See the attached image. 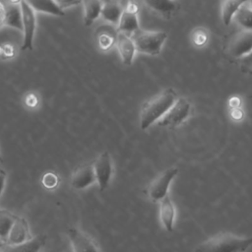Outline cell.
Listing matches in <instances>:
<instances>
[{
	"label": "cell",
	"instance_id": "29",
	"mask_svg": "<svg viewBox=\"0 0 252 252\" xmlns=\"http://www.w3.org/2000/svg\"><path fill=\"white\" fill-rule=\"evenodd\" d=\"M239 61H240V63H241L246 69L252 70V52H251L249 55H247L246 57L239 59Z\"/></svg>",
	"mask_w": 252,
	"mask_h": 252
},
{
	"label": "cell",
	"instance_id": "37",
	"mask_svg": "<svg viewBox=\"0 0 252 252\" xmlns=\"http://www.w3.org/2000/svg\"><path fill=\"white\" fill-rule=\"evenodd\" d=\"M0 162H3V158H1V155H0Z\"/></svg>",
	"mask_w": 252,
	"mask_h": 252
},
{
	"label": "cell",
	"instance_id": "21",
	"mask_svg": "<svg viewBox=\"0 0 252 252\" xmlns=\"http://www.w3.org/2000/svg\"><path fill=\"white\" fill-rule=\"evenodd\" d=\"M233 20L244 30L252 32V9L248 2H244L234 15Z\"/></svg>",
	"mask_w": 252,
	"mask_h": 252
},
{
	"label": "cell",
	"instance_id": "36",
	"mask_svg": "<svg viewBox=\"0 0 252 252\" xmlns=\"http://www.w3.org/2000/svg\"><path fill=\"white\" fill-rule=\"evenodd\" d=\"M248 5H249V7L252 9V1H248Z\"/></svg>",
	"mask_w": 252,
	"mask_h": 252
},
{
	"label": "cell",
	"instance_id": "35",
	"mask_svg": "<svg viewBox=\"0 0 252 252\" xmlns=\"http://www.w3.org/2000/svg\"><path fill=\"white\" fill-rule=\"evenodd\" d=\"M5 245H6V243H5V242H3V241H1V240H0V249H2V248H3V247H4V246H5Z\"/></svg>",
	"mask_w": 252,
	"mask_h": 252
},
{
	"label": "cell",
	"instance_id": "25",
	"mask_svg": "<svg viewBox=\"0 0 252 252\" xmlns=\"http://www.w3.org/2000/svg\"><path fill=\"white\" fill-rule=\"evenodd\" d=\"M41 182H42L43 186L46 189H54L58 185L59 179H58V176L55 173H53V172H46L42 176Z\"/></svg>",
	"mask_w": 252,
	"mask_h": 252
},
{
	"label": "cell",
	"instance_id": "38",
	"mask_svg": "<svg viewBox=\"0 0 252 252\" xmlns=\"http://www.w3.org/2000/svg\"><path fill=\"white\" fill-rule=\"evenodd\" d=\"M40 252H41V251H40Z\"/></svg>",
	"mask_w": 252,
	"mask_h": 252
},
{
	"label": "cell",
	"instance_id": "31",
	"mask_svg": "<svg viewBox=\"0 0 252 252\" xmlns=\"http://www.w3.org/2000/svg\"><path fill=\"white\" fill-rule=\"evenodd\" d=\"M6 176H7L6 171L3 170L2 168H0V196H1L2 191H3V189H4V186H5Z\"/></svg>",
	"mask_w": 252,
	"mask_h": 252
},
{
	"label": "cell",
	"instance_id": "28",
	"mask_svg": "<svg viewBox=\"0 0 252 252\" xmlns=\"http://www.w3.org/2000/svg\"><path fill=\"white\" fill-rule=\"evenodd\" d=\"M26 104L29 106V107H35L38 103V99H37V96L34 94H29L27 96H26Z\"/></svg>",
	"mask_w": 252,
	"mask_h": 252
},
{
	"label": "cell",
	"instance_id": "2",
	"mask_svg": "<svg viewBox=\"0 0 252 252\" xmlns=\"http://www.w3.org/2000/svg\"><path fill=\"white\" fill-rule=\"evenodd\" d=\"M251 245L252 237L222 232L198 245L195 252H245Z\"/></svg>",
	"mask_w": 252,
	"mask_h": 252
},
{
	"label": "cell",
	"instance_id": "26",
	"mask_svg": "<svg viewBox=\"0 0 252 252\" xmlns=\"http://www.w3.org/2000/svg\"><path fill=\"white\" fill-rule=\"evenodd\" d=\"M193 40H194V42H195L196 45H203V44L206 42V40H207L206 32H203V31H197V32L194 33Z\"/></svg>",
	"mask_w": 252,
	"mask_h": 252
},
{
	"label": "cell",
	"instance_id": "8",
	"mask_svg": "<svg viewBox=\"0 0 252 252\" xmlns=\"http://www.w3.org/2000/svg\"><path fill=\"white\" fill-rule=\"evenodd\" d=\"M138 6L135 2H128L120 18L117 32L126 33L132 36L140 31L138 21Z\"/></svg>",
	"mask_w": 252,
	"mask_h": 252
},
{
	"label": "cell",
	"instance_id": "22",
	"mask_svg": "<svg viewBox=\"0 0 252 252\" xmlns=\"http://www.w3.org/2000/svg\"><path fill=\"white\" fill-rule=\"evenodd\" d=\"M28 3L34 12H43L55 16H64L65 14L56 1H28Z\"/></svg>",
	"mask_w": 252,
	"mask_h": 252
},
{
	"label": "cell",
	"instance_id": "15",
	"mask_svg": "<svg viewBox=\"0 0 252 252\" xmlns=\"http://www.w3.org/2000/svg\"><path fill=\"white\" fill-rule=\"evenodd\" d=\"M46 241L45 235H37L27 242L17 245H5L0 252H40Z\"/></svg>",
	"mask_w": 252,
	"mask_h": 252
},
{
	"label": "cell",
	"instance_id": "30",
	"mask_svg": "<svg viewBox=\"0 0 252 252\" xmlns=\"http://www.w3.org/2000/svg\"><path fill=\"white\" fill-rule=\"evenodd\" d=\"M57 4L60 6V8L63 10L65 8H69L71 6H76L82 2L80 1H66V0H62V1H56Z\"/></svg>",
	"mask_w": 252,
	"mask_h": 252
},
{
	"label": "cell",
	"instance_id": "23",
	"mask_svg": "<svg viewBox=\"0 0 252 252\" xmlns=\"http://www.w3.org/2000/svg\"><path fill=\"white\" fill-rule=\"evenodd\" d=\"M14 214L6 210H0V240L7 243L11 228L16 220Z\"/></svg>",
	"mask_w": 252,
	"mask_h": 252
},
{
	"label": "cell",
	"instance_id": "13",
	"mask_svg": "<svg viewBox=\"0 0 252 252\" xmlns=\"http://www.w3.org/2000/svg\"><path fill=\"white\" fill-rule=\"evenodd\" d=\"M5 21L4 25L18 29L23 32V13L21 1H10L4 3Z\"/></svg>",
	"mask_w": 252,
	"mask_h": 252
},
{
	"label": "cell",
	"instance_id": "16",
	"mask_svg": "<svg viewBox=\"0 0 252 252\" xmlns=\"http://www.w3.org/2000/svg\"><path fill=\"white\" fill-rule=\"evenodd\" d=\"M159 217L163 227L171 232L173 230L174 220H175V208L170 199L167 195L160 201L159 206Z\"/></svg>",
	"mask_w": 252,
	"mask_h": 252
},
{
	"label": "cell",
	"instance_id": "6",
	"mask_svg": "<svg viewBox=\"0 0 252 252\" xmlns=\"http://www.w3.org/2000/svg\"><path fill=\"white\" fill-rule=\"evenodd\" d=\"M227 52L231 57L241 59L252 52V32L239 31L228 41Z\"/></svg>",
	"mask_w": 252,
	"mask_h": 252
},
{
	"label": "cell",
	"instance_id": "10",
	"mask_svg": "<svg viewBox=\"0 0 252 252\" xmlns=\"http://www.w3.org/2000/svg\"><path fill=\"white\" fill-rule=\"evenodd\" d=\"M68 237L71 241L73 252H99L93 239L77 228H69Z\"/></svg>",
	"mask_w": 252,
	"mask_h": 252
},
{
	"label": "cell",
	"instance_id": "11",
	"mask_svg": "<svg viewBox=\"0 0 252 252\" xmlns=\"http://www.w3.org/2000/svg\"><path fill=\"white\" fill-rule=\"evenodd\" d=\"M94 181H96L94 169V162L86 163L80 166L72 175L71 185L73 188L81 190L85 189L88 186L92 185Z\"/></svg>",
	"mask_w": 252,
	"mask_h": 252
},
{
	"label": "cell",
	"instance_id": "14",
	"mask_svg": "<svg viewBox=\"0 0 252 252\" xmlns=\"http://www.w3.org/2000/svg\"><path fill=\"white\" fill-rule=\"evenodd\" d=\"M116 45L123 63L125 65H131L136 51L132 37L126 33L118 32L116 37Z\"/></svg>",
	"mask_w": 252,
	"mask_h": 252
},
{
	"label": "cell",
	"instance_id": "17",
	"mask_svg": "<svg viewBox=\"0 0 252 252\" xmlns=\"http://www.w3.org/2000/svg\"><path fill=\"white\" fill-rule=\"evenodd\" d=\"M123 11H124V8L121 6V4L119 2L107 1L102 4L100 16L105 21L118 26Z\"/></svg>",
	"mask_w": 252,
	"mask_h": 252
},
{
	"label": "cell",
	"instance_id": "18",
	"mask_svg": "<svg viewBox=\"0 0 252 252\" xmlns=\"http://www.w3.org/2000/svg\"><path fill=\"white\" fill-rule=\"evenodd\" d=\"M145 4L155 12L162 15L163 17H170L179 8V4L175 1L167 0H148Z\"/></svg>",
	"mask_w": 252,
	"mask_h": 252
},
{
	"label": "cell",
	"instance_id": "5",
	"mask_svg": "<svg viewBox=\"0 0 252 252\" xmlns=\"http://www.w3.org/2000/svg\"><path fill=\"white\" fill-rule=\"evenodd\" d=\"M191 105L190 102L184 98L179 97L175 100L171 108L166 112V114L158 122L159 126L174 127L181 124L190 114Z\"/></svg>",
	"mask_w": 252,
	"mask_h": 252
},
{
	"label": "cell",
	"instance_id": "12",
	"mask_svg": "<svg viewBox=\"0 0 252 252\" xmlns=\"http://www.w3.org/2000/svg\"><path fill=\"white\" fill-rule=\"evenodd\" d=\"M32 239L29 229V224L24 218L16 217L14 224L11 228L7 239V245H17Z\"/></svg>",
	"mask_w": 252,
	"mask_h": 252
},
{
	"label": "cell",
	"instance_id": "4",
	"mask_svg": "<svg viewBox=\"0 0 252 252\" xmlns=\"http://www.w3.org/2000/svg\"><path fill=\"white\" fill-rule=\"evenodd\" d=\"M178 169L176 167H170L160 173L147 189V194L151 200L158 202L161 201L165 196H167L168 188L171 181L177 175Z\"/></svg>",
	"mask_w": 252,
	"mask_h": 252
},
{
	"label": "cell",
	"instance_id": "34",
	"mask_svg": "<svg viewBox=\"0 0 252 252\" xmlns=\"http://www.w3.org/2000/svg\"><path fill=\"white\" fill-rule=\"evenodd\" d=\"M229 104H230V106H232L233 109H234V108H238L240 102H239V99H238L237 97H232V98L230 99V101H229Z\"/></svg>",
	"mask_w": 252,
	"mask_h": 252
},
{
	"label": "cell",
	"instance_id": "7",
	"mask_svg": "<svg viewBox=\"0 0 252 252\" xmlns=\"http://www.w3.org/2000/svg\"><path fill=\"white\" fill-rule=\"evenodd\" d=\"M21 8L23 13V32H24L22 49L32 50L34 32H35V26H36L35 14L33 9L28 3V1H21Z\"/></svg>",
	"mask_w": 252,
	"mask_h": 252
},
{
	"label": "cell",
	"instance_id": "27",
	"mask_svg": "<svg viewBox=\"0 0 252 252\" xmlns=\"http://www.w3.org/2000/svg\"><path fill=\"white\" fill-rule=\"evenodd\" d=\"M13 55H14L13 46L11 45L0 46V56H2L3 58H8V57H12Z\"/></svg>",
	"mask_w": 252,
	"mask_h": 252
},
{
	"label": "cell",
	"instance_id": "24",
	"mask_svg": "<svg viewBox=\"0 0 252 252\" xmlns=\"http://www.w3.org/2000/svg\"><path fill=\"white\" fill-rule=\"evenodd\" d=\"M245 1H224L221 3L220 13H221V20L224 26H228L234 18V15L241 7V5Z\"/></svg>",
	"mask_w": 252,
	"mask_h": 252
},
{
	"label": "cell",
	"instance_id": "9",
	"mask_svg": "<svg viewBox=\"0 0 252 252\" xmlns=\"http://www.w3.org/2000/svg\"><path fill=\"white\" fill-rule=\"evenodd\" d=\"M94 169L99 190L102 192L108 187L112 174L111 158L107 152L102 153L94 161Z\"/></svg>",
	"mask_w": 252,
	"mask_h": 252
},
{
	"label": "cell",
	"instance_id": "20",
	"mask_svg": "<svg viewBox=\"0 0 252 252\" xmlns=\"http://www.w3.org/2000/svg\"><path fill=\"white\" fill-rule=\"evenodd\" d=\"M114 32L115 31H113V29L109 26L101 27L97 30V44L101 50L106 51L110 49L114 42H116L118 32L115 33Z\"/></svg>",
	"mask_w": 252,
	"mask_h": 252
},
{
	"label": "cell",
	"instance_id": "33",
	"mask_svg": "<svg viewBox=\"0 0 252 252\" xmlns=\"http://www.w3.org/2000/svg\"><path fill=\"white\" fill-rule=\"evenodd\" d=\"M231 116H232L234 119H241L242 116H243V112H242L241 109H239V108H234V109H232Z\"/></svg>",
	"mask_w": 252,
	"mask_h": 252
},
{
	"label": "cell",
	"instance_id": "1",
	"mask_svg": "<svg viewBox=\"0 0 252 252\" xmlns=\"http://www.w3.org/2000/svg\"><path fill=\"white\" fill-rule=\"evenodd\" d=\"M176 99V93L172 89H166L146 101L140 113L141 129L146 130L155 122H158L171 108Z\"/></svg>",
	"mask_w": 252,
	"mask_h": 252
},
{
	"label": "cell",
	"instance_id": "19",
	"mask_svg": "<svg viewBox=\"0 0 252 252\" xmlns=\"http://www.w3.org/2000/svg\"><path fill=\"white\" fill-rule=\"evenodd\" d=\"M84 6V23L87 27L91 26L101 14L102 2L88 0L82 2Z\"/></svg>",
	"mask_w": 252,
	"mask_h": 252
},
{
	"label": "cell",
	"instance_id": "3",
	"mask_svg": "<svg viewBox=\"0 0 252 252\" xmlns=\"http://www.w3.org/2000/svg\"><path fill=\"white\" fill-rule=\"evenodd\" d=\"M131 37L134 41L136 51L150 55H158L162 48L167 34L160 31L140 30Z\"/></svg>",
	"mask_w": 252,
	"mask_h": 252
},
{
	"label": "cell",
	"instance_id": "32",
	"mask_svg": "<svg viewBox=\"0 0 252 252\" xmlns=\"http://www.w3.org/2000/svg\"><path fill=\"white\" fill-rule=\"evenodd\" d=\"M5 21V6L3 2H0V27L4 25Z\"/></svg>",
	"mask_w": 252,
	"mask_h": 252
}]
</instances>
